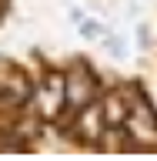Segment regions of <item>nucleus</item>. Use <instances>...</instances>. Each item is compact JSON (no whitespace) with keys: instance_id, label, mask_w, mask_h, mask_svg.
<instances>
[{"instance_id":"3","label":"nucleus","mask_w":157,"mask_h":161,"mask_svg":"<svg viewBox=\"0 0 157 161\" xmlns=\"http://www.w3.org/2000/svg\"><path fill=\"white\" fill-rule=\"evenodd\" d=\"M100 124H104V111L97 104H90V108L80 111V118H77V134L84 141H97L100 138Z\"/></svg>"},{"instance_id":"5","label":"nucleus","mask_w":157,"mask_h":161,"mask_svg":"<svg viewBox=\"0 0 157 161\" xmlns=\"http://www.w3.org/2000/svg\"><path fill=\"white\" fill-rule=\"evenodd\" d=\"M100 111H104V121H107L110 128H120L124 118H127V108H124V97H120V94H110Z\"/></svg>"},{"instance_id":"2","label":"nucleus","mask_w":157,"mask_h":161,"mask_svg":"<svg viewBox=\"0 0 157 161\" xmlns=\"http://www.w3.org/2000/svg\"><path fill=\"white\" fill-rule=\"evenodd\" d=\"M64 101H67V80L60 77V74H50L47 84H44V94H40V108L47 118H57V111L64 108Z\"/></svg>"},{"instance_id":"4","label":"nucleus","mask_w":157,"mask_h":161,"mask_svg":"<svg viewBox=\"0 0 157 161\" xmlns=\"http://www.w3.org/2000/svg\"><path fill=\"white\" fill-rule=\"evenodd\" d=\"M90 97V77L84 74V70H74L67 77V101L70 104H77V108H84Z\"/></svg>"},{"instance_id":"1","label":"nucleus","mask_w":157,"mask_h":161,"mask_svg":"<svg viewBox=\"0 0 157 161\" xmlns=\"http://www.w3.org/2000/svg\"><path fill=\"white\" fill-rule=\"evenodd\" d=\"M124 124H127L130 138L137 141V144L157 148V121H154V114H150L147 104H137V108H134V114H127V118H124Z\"/></svg>"}]
</instances>
